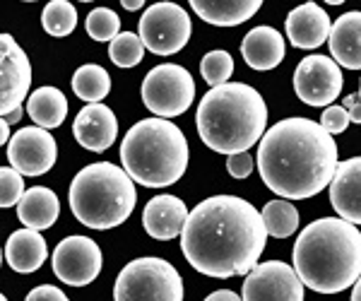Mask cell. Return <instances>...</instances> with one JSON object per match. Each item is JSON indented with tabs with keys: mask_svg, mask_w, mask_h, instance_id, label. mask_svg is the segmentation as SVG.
I'll return each instance as SVG.
<instances>
[{
	"mask_svg": "<svg viewBox=\"0 0 361 301\" xmlns=\"http://www.w3.org/2000/svg\"><path fill=\"white\" fill-rule=\"evenodd\" d=\"M263 215L238 195H212L190 210L180 251L193 270L226 280L248 275L265 251Z\"/></svg>",
	"mask_w": 361,
	"mask_h": 301,
	"instance_id": "obj_1",
	"label": "cell"
},
{
	"mask_svg": "<svg viewBox=\"0 0 361 301\" xmlns=\"http://www.w3.org/2000/svg\"><path fill=\"white\" fill-rule=\"evenodd\" d=\"M337 145L311 118H284L258 145L263 183L282 200H306L330 186L337 171Z\"/></svg>",
	"mask_w": 361,
	"mask_h": 301,
	"instance_id": "obj_2",
	"label": "cell"
},
{
	"mask_svg": "<svg viewBox=\"0 0 361 301\" xmlns=\"http://www.w3.org/2000/svg\"><path fill=\"white\" fill-rule=\"evenodd\" d=\"M294 270L318 294L354 287L361 277V231L342 217L311 222L294 244Z\"/></svg>",
	"mask_w": 361,
	"mask_h": 301,
	"instance_id": "obj_3",
	"label": "cell"
},
{
	"mask_svg": "<svg viewBox=\"0 0 361 301\" xmlns=\"http://www.w3.org/2000/svg\"><path fill=\"white\" fill-rule=\"evenodd\" d=\"M197 133L212 152H248L263 140L267 125V104L258 90L246 82L212 87L197 106Z\"/></svg>",
	"mask_w": 361,
	"mask_h": 301,
	"instance_id": "obj_4",
	"label": "cell"
},
{
	"mask_svg": "<svg viewBox=\"0 0 361 301\" xmlns=\"http://www.w3.org/2000/svg\"><path fill=\"white\" fill-rule=\"evenodd\" d=\"M190 149L183 130L166 118L137 121L121 142V161L140 186L166 188L183 178Z\"/></svg>",
	"mask_w": 361,
	"mask_h": 301,
	"instance_id": "obj_5",
	"label": "cell"
},
{
	"mask_svg": "<svg viewBox=\"0 0 361 301\" xmlns=\"http://www.w3.org/2000/svg\"><path fill=\"white\" fill-rule=\"evenodd\" d=\"M68 198L80 224L106 231L121 227L133 215L137 190L126 169L111 161H97L75 173Z\"/></svg>",
	"mask_w": 361,
	"mask_h": 301,
	"instance_id": "obj_6",
	"label": "cell"
},
{
	"mask_svg": "<svg viewBox=\"0 0 361 301\" xmlns=\"http://www.w3.org/2000/svg\"><path fill=\"white\" fill-rule=\"evenodd\" d=\"M114 301H183V280L164 258H135L116 277Z\"/></svg>",
	"mask_w": 361,
	"mask_h": 301,
	"instance_id": "obj_7",
	"label": "cell"
},
{
	"mask_svg": "<svg viewBox=\"0 0 361 301\" xmlns=\"http://www.w3.org/2000/svg\"><path fill=\"white\" fill-rule=\"evenodd\" d=\"M195 99L193 75L176 63H161L142 80V104L157 118H176Z\"/></svg>",
	"mask_w": 361,
	"mask_h": 301,
	"instance_id": "obj_8",
	"label": "cell"
},
{
	"mask_svg": "<svg viewBox=\"0 0 361 301\" xmlns=\"http://www.w3.org/2000/svg\"><path fill=\"white\" fill-rule=\"evenodd\" d=\"M193 22L176 3H154L140 17V39L157 56H173L190 42Z\"/></svg>",
	"mask_w": 361,
	"mask_h": 301,
	"instance_id": "obj_9",
	"label": "cell"
},
{
	"mask_svg": "<svg viewBox=\"0 0 361 301\" xmlns=\"http://www.w3.org/2000/svg\"><path fill=\"white\" fill-rule=\"evenodd\" d=\"M102 265L104 258L97 241L80 234L63 239L56 246L54 258H51V268H54L56 277L70 287L92 285L99 277V273H102Z\"/></svg>",
	"mask_w": 361,
	"mask_h": 301,
	"instance_id": "obj_10",
	"label": "cell"
},
{
	"mask_svg": "<svg viewBox=\"0 0 361 301\" xmlns=\"http://www.w3.org/2000/svg\"><path fill=\"white\" fill-rule=\"evenodd\" d=\"M342 87H345L342 68L328 56H308L294 70L296 97L308 106H333Z\"/></svg>",
	"mask_w": 361,
	"mask_h": 301,
	"instance_id": "obj_11",
	"label": "cell"
},
{
	"mask_svg": "<svg viewBox=\"0 0 361 301\" xmlns=\"http://www.w3.org/2000/svg\"><path fill=\"white\" fill-rule=\"evenodd\" d=\"M243 301H304V282L282 260L258 263L241 287Z\"/></svg>",
	"mask_w": 361,
	"mask_h": 301,
	"instance_id": "obj_12",
	"label": "cell"
},
{
	"mask_svg": "<svg viewBox=\"0 0 361 301\" xmlns=\"http://www.w3.org/2000/svg\"><path fill=\"white\" fill-rule=\"evenodd\" d=\"M32 87V63L22 46L10 34L0 37V113L8 116L22 109Z\"/></svg>",
	"mask_w": 361,
	"mask_h": 301,
	"instance_id": "obj_13",
	"label": "cell"
},
{
	"mask_svg": "<svg viewBox=\"0 0 361 301\" xmlns=\"http://www.w3.org/2000/svg\"><path fill=\"white\" fill-rule=\"evenodd\" d=\"M58 157V145L49 130L39 125H27L13 135L8 145L10 166L22 176H44L54 169Z\"/></svg>",
	"mask_w": 361,
	"mask_h": 301,
	"instance_id": "obj_14",
	"label": "cell"
},
{
	"mask_svg": "<svg viewBox=\"0 0 361 301\" xmlns=\"http://www.w3.org/2000/svg\"><path fill=\"white\" fill-rule=\"evenodd\" d=\"M75 140L90 152H106L118 137V121L106 104H87L75 116Z\"/></svg>",
	"mask_w": 361,
	"mask_h": 301,
	"instance_id": "obj_15",
	"label": "cell"
},
{
	"mask_svg": "<svg viewBox=\"0 0 361 301\" xmlns=\"http://www.w3.org/2000/svg\"><path fill=\"white\" fill-rule=\"evenodd\" d=\"M330 202L345 222L354 227L361 224V157L337 164V171L330 181Z\"/></svg>",
	"mask_w": 361,
	"mask_h": 301,
	"instance_id": "obj_16",
	"label": "cell"
},
{
	"mask_svg": "<svg viewBox=\"0 0 361 301\" xmlns=\"http://www.w3.org/2000/svg\"><path fill=\"white\" fill-rule=\"evenodd\" d=\"M188 215L185 202L176 195H154L142 210V227L157 241H171L180 236Z\"/></svg>",
	"mask_w": 361,
	"mask_h": 301,
	"instance_id": "obj_17",
	"label": "cell"
},
{
	"mask_svg": "<svg viewBox=\"0 0 361 301\" xmlns=\"http://www.w3.org/2000/svg\"><path fill=\"white\" fill-rule=\"evenodd\" d=\"M330 29L333 22L318 3H304L287 15V39L296 49L323 46L330 39Z\"/></svg>",
	"mask_w": 361,
	"mask_h": 301,
	"instance_id": "obj_18",
	"label": "cell"
},
{
	"mask_svg": "<svg viewBox=\"0 0 361 301\" xmlns=\"http://www.w3.org/2000/svg\"><path fill=\"white\" fill-rule=\"evenodd\" d=\"M241 56L253 70H275L287 56L284 37L275 27H255L243 37Z\"/></svg>",
	"mask_w": 361,
	"mask_h": 301,
	"instance_id": "obj_19",
	"label": "cell"
},
{
	"mask_svg": "<svg viewBox=\"0 0 361 301\" xmlns=\"http://www.w3.org/2000/svg\"><path fill=\"white\" fill-rule=\"evenodd\" d=\"M328 44L337 66L347 70H361V10L337 17Z\"/></svg>",
	"mask_w": 361,
	"mask_h": 301,
	"instance_id": "obj_20",
	"label": "cell"
},
{
	"mask_svg": "<svg viewBox=\"0 0 361 301\" xmlns=\"http://www.w3.org/2000/svg\"><path fill=\"white\" fill-rule=\"evenodd\" d=\"M49 248H46V239L34 229H17L10 234L8 244H5V260L15 273L29 275L37 273L46 263Z\"/></svg>",
	"mask_w": 361,
	"mask_h": 301,
	"instance_id": "obj_21",
	"label": "cell"
},
{
	"mask_svg": "<svg viewBox=\"0 0 361 301\" xmlns=\"http://www.w3.org/2000/svg\"><path fill=\"white\" fill-rule=\"evenodd\" d=\"M58 215H61V200L51 188L34 186L25 193V198L17 205V217L27 229L44 231L56 224Z\"/></svg>",
	"mask_w": 361,
	"mask_h": 301,
	"instance_id": "obj_22",
	"label": "cell"
},
{
	"mask_svg": "<svg viewBox=\"0 0 361 301\" xmlns=\"http://www.w3.org/2000/svg\"><path fill=\"white\" fill-rule=\"evenodd\" d=\"M260 0H190L193 13L214 27H236L260 10Z\"/></svg>",
	"mask_w": 361,
	"mask_h": 301,
	"instance_id": "obj_23",
	"label": "cell"
},
{
	"mask_svg": "<svg viewBox=\"0 0 361 301\" xmlns=\"http://www.w3.org/2000/svg\"><path fill=\"white\" fill-rule=\"evenodd\" d=\"M27 113L34 121V125L44 130L63 125L68 116V99L58 87H39L29 94Z\"/></svg>",
	"mask_w": 361,
	"mask_h": 301,
	"instance_id": "obj_24",
	"label": "cell"
},
{
	"mask_svg": "<svg viewBox=\"0 0 361 301\" xmlns=\"http://www.w3.org/2000/svg\"><path fill=\"white\" fill-rule=\"evenodd\" d=\"M73 92L87 104H102V99H106L109 92H111V78L104 70L102 66L94 63H87L80 66L73 75Z\"/></svg>",
	"mask_w": 361,
	"mask_h": 301,
	"instance_id": "obj_25",
	"label": "cell"
},
{
	"mask_svg": "<svg viewBox=\"0 0 361 301\" xmlns=\"http://www.w3.org/2000/svg\"><path fill=\"white\" fill-rule=\"evenodd\" d=\"M263 222L267 229V236H275V239H287L299 229V210L289 200H270L263 207Z\"/></svg>",
	"mask_w": 361,
	"mask_h": 301,
	"instance_id": "obj_26",
	"label": "cell"
},
{
	"mask_svg": "<svg viewBox=\"0 0 361 301\" xmlns=\"http://www.w3.org/2000/svg\"><path fill=\"white\" fill-rule=\"evenodd\" d=\"M42 25L51 37H70L78 27V10L68 0H51L42 13Z\"/></svg>",
	"mask_w": 361,
	"mask_h": 301,
	"instance_id": "obj_27",
	"label": "cell"
},
{
	"mask_svg": "<svg viewBox=\"0 0 361 301\" xmlns=\"http://www.w3.org/2000/svg\"><path fill=\"white\" fill-rule=\"evenodd\" d=\"M145 56V44L140 39V34L133 32H121L109 46V58L114 66L118 68H135Z\"/></svg>",
	"mask_w": 361,
	"mask_h": 301,
	"instance_id": "obj_28",
	"label": "cell"
},
{
	"mask_svg": "<svg viewBox=\"0 0 361 301\" xmlns=\"http://www.w3.org/2000/svg\"><path fill=\"white\" fill-rule=\"evenodd\" d=\"M85 27L94 42H114L121 34V17L111 8H94L87 15Z\"/></svg>",
	"mask_w": 361,
	"mask_h": 301,
	"instance_id": "obj_29",
	"label": "cell"
},
{
	"mask_svg": "<svg viewBox=\"0 0 361 301\" xmlns=\"http://www.w3.org/2000/svg\"><path fill=\"white\" fill-rule=\"evenodd\" d=\"M200 75L212 87L226 85L231 75H234V58L226 51H209L200 61Z\"/></svg>",
	"mask_w": 361,
	"mask_h": 301,
	"instance_id": "obj_30",
	"label": "cell"
},
{
	"mask_svg": "<svg viewBox=\"0 0 361 301\" xmlns=\"http://www.w3.org/2000/svg\"><path fill=\"white\" fill-rule=\"evenodd\" d=\"M25 193L27 190H25V178H22V173L13 169V166H3V169H0V205L3 207L20 205Z\"/></svg>",
	"mask_w": 361,
	"mask_h": 301,
	"instance_id": "obj_31",
	"label": "cell"
},
{
	"mask_svg": "<svg viewBox=\"0 0 361 301\" xmlns=\"http://www.w3.org/2000/svg\"><path fill=\"white\" fill-rule=\"evenodd\" d=\"M349 113L345 111L342 106H328L320 116V125H323L325 133H330V135H340V133H345L349 128Z\"/></svg>",
	"mask_w": 361,
	"mask_h": 301,
	"instance_id": "obj_32",
	"label": "cell"
},
{
	"mask_svg": "<svg viewBox=\"0 0 361 301\" xmlns=\"http://www.w3.org/2000/svg\"><path fill=\"white\" fill-rule=\"evenodd\" d=\"M226 169L234 178H248L250 171H253V157L248 152H238V154H231L226 159Z\"/></svg>",
	"mask_w": 361,
	"mask_h": 301,
	"instance_id": "obj_33",
	"label": "cell"
},
{
	"mask_svg": "<svg viewBox=\"0 0 361 301\" xmlns=\"http://www.w3.org/2000/svg\"><path fill=\"white\" fill-rule=\"evenodd\" d=\"M25 301H70V299L63 289H58L54 285H42V287H34L27 294Z\"/></svg>",
	"mask_w": 361,
	"mask_h": 301,
	"instance_id": "obj_34",
	"label": "cell"
},
{
	"mask_svg": "<svg viewBox=\"0 0 361 301\" xmlns=\"http://www.w3.org/2000/svg\"><path fill=\"white\" fill-rule=\"evenodd\" d=\"M342 109L349 113V121L352 123H361V97L359 94H349L342 102Z\"/></svg>",
	"mask_w": 361,
	"mask_h": 301,
	"instance_id": "obj_35",
	"label": "cell"
},
{
	"mask_svg": "<svg viewBox=\"0 0 361 301\" xmlns=\"http://www.w3.org/2000/svg\"><path fill=\"white\" fill-rule=\"evenodd\" d=\"M205 301H243L238 297L236 292H231V289H217V292H212Z\"/></svg>",
	"mask_w": 361,
	"mask_h": 301,
	"instance_id": "obj_36",
	"label": "cell"
},
{
	"mask_svg": "<svg viewBox=\"0 0 361 301\" xmlns=\"http://www.w3.org/2000/svg\"><path fill=\"white\" fill-rule=\"evenodd\" d=\"M10 140H13V135H10V123L8 121H3V123H0V142L10 145Z\"/></svg>",
	"mask_w": 361,
	"mask_h": 301,
	"instance_id": "obj_37",
	"label": "cell"
},
{
	"mask_svg": "<svg viewBox=\"0 0 361 301\" xmlns=\"http://www.w3.org/2000/svg\"><path fill=\"white\" fill-rule=\"evenodd\" d=\"M121 5H123L126 10H130V13H133V10H140V8H142L145 3H142V0H123Z\"/></svg>",
	"mask_w": 361,
	"mask_h": 301,
	"instance_id": "obj_38",
	"label": "cell"
},
{
	"mask_svg": "<svg viewBox=\"0 0 361 301\" xmlns=\"http://www.w3.org/2000/svg\"><path fill=\"white\" fill-rule=\"evenodd\" d=\"M20 118H22V109H17V111L8 113V116H3V121H8V123H17Z\"/></svg>",
	"mask_w": 361,
	"mask_h": 301,
	"instance_id": "obj_39",
	"label": "cell"
},
{
	"mask_svg": "<svg viewBox=\"0 0 361 301\" xmlns=\"http://www.w3.org/2000/svg\"><path fill=\"white\" fill-rule=\"evenodd\" d=\"M352 301H361V277L354 282V289H352Z\"/></svg>",
	"mask_w": 361,
	"mask_h": 301,
	"instance_id": "obj_40",
	"label": "cell"
},
{
	"mask_svg": "<svg viewBox=\"0 0 361 301\" xmlns=\"http://www.w3.org/2000/svg\"><path fill=\"white\" fill-rule=\"evenodd\" d=\"M0 301H8V297H0Z\"/></svg>",
	"mask_w": 361,
	"mask_h": 301,
	"instance_id": "obj_41",
	"label": "cell"
},
{
	"mask_svg": "<svg viewBox=\"0 0 361 301\" xmlns=\"http://www.w3.org/2000/svg\"><path fill=\"white\" fill-rule=\"evenodd\" d=\"M359 97H361V82H359Z\"/></svg>",
	"mask_w": 361,
	"mask_h": 301,
	"instance_id": "obj_42",
	"label": "cell"
}]
</instances>
